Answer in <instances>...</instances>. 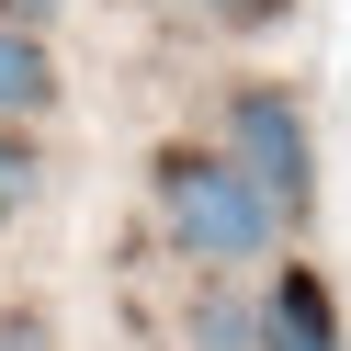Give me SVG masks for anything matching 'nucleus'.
Here are the masks:
<instances>
[{
  "instance_id": "obj_1",
  "label": "nucleus",
  "mask_w": 351,
  "mask_h": 351,
  "mask_svg": "<svg viewBox=\"0 0 351 351\" xmlns=\"http://www.w3.org/2000/svg\"><path fill=\"white\" fill-rule=\"evenodd\" d=\"M170 227H182L193 261H261V250H272V204H261L238 170H215V159L170 170Z\"/></svg>"
},
{
  "instance_id": "obj_2",
  "label": "nucleus",
  "mask_w": 351,
  "mask_h": 351,
  "mask_svg": "<svg viewBox=\"0 0 351 351\" xmlns=\"http://www.w3.org/2000/svg\"><path fill=\"white\" fill-rule=\"evenodd\" d=\"M238 182L261 193V204H306V182H317V159H306V125L283 91H238Z\"/></svg>"
},
{
  "instance_id": "obj_3",
  "label": "nucleus",
  "mask_w": 351,
  "mask_h": 351,
  "mask_svg": "<svg viewBox=\"0 0 351 351\" xmlns=\"http://www.w3.org/2000/svg\"><path fill=\"white\" fill-rule=\"evenodd\" d=\"M261 351H340V340H328V306H317V283H306V272L261 306Z\"/></svg>"
},
{
  "instance_id": "obj_4",
  "label": "nucleus",
  "mask_w": 351,
  "mask_h": 351,
  "mask_svg": "<svg viewBox=\"0 0 351 351\" xmlns=\"http://www.w3.org/2000/svg\"><path fill=\"white\" fill-rule=\"evenodd\" d=\"M57 91V69H46V46L34 34H0V114H34V102Z\"/></svg>"
},
{
  "instance_id": "obj_5",
  "label": "nucleus",
  "mask_w": 351,
  "mask_h": 351,
  "mask_svg": "<svg viewBox=\"0 0 351 351\" xmlns=\"http://www.w3.org/2000/svg\"><path fill=\"white\" fill-rule=\"evenodd\" d=\"M193 340H204V351H250V317H238V306H204V317H193Z\"/></svg>"
},
{
  "instance_id": "obj_6",
  "label": "nucleus",
  "mask_w": 351,
  "mask_h": 351,
  "mask_svg": "<svg viewBox=\"0 0 351 351\" xmlns=\"http://www.w3.org/2000/svg\"><path fill=\"white\" fill-rule=\"evenodd\" d=\"M23 193H34V159H23V147H12V136H0V215L23 204Z\"/></svg>"
},
{
  "instance_id": "obj_7",
  "label": "nucleus",
  "mask_w": 351,
  "mask_h": 351,
  "mask_svg": "<svg viewBox=\"0 0 351 351\" xmlns=\"http://www.w3.org/2000/svg\"><path fill=\"white\" fill-rule=\"evenodd\" d=\"M46 12H57V0H0V34H34Z\"/></svg>"
},
{
  "instance_id": "obj_8",
  "label": "nucleus",
  "mask_w": 351,
  "mask_h": 351,
  "mask_svg": "<svg viewBox=\"0 0 351 351\" xmlns=\"http://www.w3.org/2000/svg\"><path fill=\"white\" fill-rule=\"evenodd\" d=\"M215 12H238V23H250V12H272V0H215Z\"/></svg>"
},
{
  "instance_id": "obj_9",
  "label": "nucleus",
  "mask_w": 351,
  "mask_h": 351,
  "mask_svg": "<svg viewBox=\"0 0 351 351\" xmlns=\"http://www.w3.org/2000/svg\"><path fill=\"white\" fill-rule=\"evenodd\" d=\"M0 351H23V328H12V340H0Z\"/></svg>"
}]
</instances>
